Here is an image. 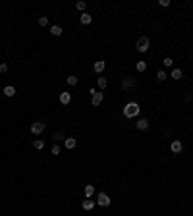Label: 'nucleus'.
Segmentation results:
<instances>
[{"instance_id": "obj_22", "label": "nucleus", "mask_w": 193, "mask_h": 216, "mask_svg": "<svg viewBox=\"0 0 193 216\" xmlns=\"http://www.w3.org/2000/svg\"><path fill=\"white\" fill-rule=\"evenodd\" d=\"M99 87H100V89H106V87H108L106 77H99Z\"/></svg>"}, {"instance_id": "obj_13", "label": "nucleus", "mask_w": 193, "mask_h": 216, "mask_svg": "<svg viewBox=\"0 0 193 216\" xmlns=\"http://www.w3.org/2000/svg\"><path fill=\"white\" fill-rule=\"evenodd\" d=\"M50 33H52L54 37H60L62 35V27L60 25H52V27H50Z\"/></svg>"}, {"instance_id": "obj_14", "label": "nucleus", "mask_w": 193, "mask_h": 216, "mask_svg": "<svg viewBox=\"0 0 193 216\" xmlns=\"http://www.w3.org/2000/svg\"><path fill=\"white\" fill-rule=\"evenodd\" d=\"M83 193H85V197H87V199H89V197H91V195H93V193H95V187H93V185H85V189H83Z\"/></svg>"}, {"instance_id": "obj_10", "label": "nucleus", "mask_w": 193, "mask_h": 216, "mask_svg": "<svg viewBox=\"0 0 193 216\" xmlns=\"http://www.w3.org/2000/svg\"><path fill=\"white\" fill-rule=\"evenodd\" d=\"M104 66H106V64H104L103 60H100V62H95L93 69H95V72H97V74H103V72H104Z\"/></svg>"}, {"instance_id": "obj_9", "label": "nucleus", "mask_w": 193, "mask_h": 216, "mask_svg": "<svg viewBox=\"0 0 193 216\" xmlns=\"http://www.w3.org/2000/svg\"><path fill=\"white\" fill-rule=\"evenodd\" d=\"M135 126H137V129H141V131H145V129H149V120H139V122H137L135 124Z\"/></svg>"}, {"instance_id": "obj_15", "label": "nucleus", "mask_w": 193, "mask_h": 216, "mask_svg": "<svg viewBox=\"0 0 193 216\" xmlns=\"http://www.w3.org/2000/svg\"><path fill=\"white\" fill-rule=\"evenodd\" d=\"M4 95H6V97H14V95H16V89H14L12 85L4 87Z\"/></svg>"}, {"instance_id": "obj_16", "label": "nucleus", "mask_w": 193, "mask_h": 216, "mask_svg": "<svg viewBox=\"0 0 193 216\" xmlns=\"http://www.w3.org/2000/svg\"><path fill=\"white\" fill-rule=\"evenodd\" d=\"M81 207L85 208V210H91V208L95 207V201H89V199H87V201H83V204H81Z\"/></svg>"}, {"instance_id": "obj_27", "label": "nucleus", "mask_w": 193, "mask_h": 216, "mask_svg": "<svg viewBox=\"0 0 193 216\" xmlns=\"http://www.w3.org/2000/svg\"><path fill=\"white\" fill-rule=\"evenodd\" d=\"M50 152H52V155H60V147H58V145H54V147L50 149Z\"/></svg>"}, {"instance_id": "obj_4", "label": "nucleus", "mask_w": 193, "mask_h": 216, "mask_svg": "<svg viewBox=\"0 0 193 216\" xmlns=\"http://www.w3.org/2000/svg\"><path fill=\"white\" fill-rule=\"evenodd\" d=\"M97 204H100V207H108V204H110V197H108L106 193H99V195H97Z\"/></svg>"}, {"instance_id": "obj_19", "label": "nucleus", "mask_w": 193, "mask_h": 216, "mask_svg": "<svg viewBox=\"0 0 193 216\" xmlns=\"http://www.w3.org/2000/svg\"><path fill=\"white\" fill-rule=\"evenodd\" d=\"M85 6H87V4L83 2V0H77V2H75V8H77L81 14H83V10H85Z\"/></svg>"}, {"instance_id": "obj_6", "label": "nucleus", "mask_w": 193, "mask_h": 216, "mask_svg": "<svg viewBox=\"0 0 193 216\" xmlns=\"http://www.w3.org/2000/svg\"><path fill=\"white\" fill-rule=\"evenodd\" d=\"M64 145H66V149H75L77 141H75L74 137H66V139H64Z\"/></svg>"}, {"instance_id": "obj_24", "label": "nucleus", "mask_w": 193, "mask_h": 216, "mask_svg": "<svg viewBox=\"0 0 193 216\" xmlns=\"http://www.w3.org/2000/svg\"><path fill=\"white\" fill-rule=\"evenodd\" d=\"M33 145H35V149H37V151H41V149H45V143H43L41 139H37V141H35Z\"/></svg>"}, {"instance_id": "obj_23", "label": "nucleus", "mask_w": 193, "mask_h": 216, "mask_svg": "<svg viewBox=\"0 0 193 216\" xmlns=\"http://www.w3.org/2000/svg\"><path fill=\"white\" fill-rule=\"evenodd\" d=\"M66 81H68V85H72V87L77 85V77H75V75H70V77H68Z\"/></svg>"}, {"instance_id": "obj_1", "label": "nucleus", "mask_w": 193, "mask_h": 216, "mask_svg": "<svg viewBox=\"0 0 193 216\" xmlns=\"http://www.w3.org/2000/svg\"><path fill=\"white\" fill-rule=\"evenodd\" d=\"M137 114H139V104H137V102L126 104V108H124V116H126V118H135Z\"/></svg>"}, {"instance_id": "obj_2", "label": "nucleus", "mask_w": 193, "mask_h": 216, "mask_svg": "<svg viewBox=\"0 0 193 216\" xmlns=\"http://www.w3.org/2000/svg\"><path fill=\"white\" fill-rule=\"evenodd\" d=\"M139 52H147L149 50V37H141L139 41H137V46H135Z\"/></svg>"}, {"instance_id": "obj_25", "label": "nucleus", "mask_w": 193, "mask_h": 216, "mask_svg": "<svg viewBox=\"0 0 193 216\" xmlns=\"http://www.w3.org/2000/svg\"><path fill=\"white\" fill-rule=\"evenodd\" d=\"M156 79H158V81H164V79H166V74L162 72V69H160V72H156Z\"/></svg>"}, {"instance_id": "obj_20", "label": "nucleus", "mask_w": 193, "mask_h": 216, "mask_svg": "<svg viewBox=\"0 0 193 216\" xmlns=\"http://www.w3.org/2000/svg\"><path fill=\"white\" fill-rule=\"evenodd\" d=\"M39 25H41V27H46V25H48V17L41 16V17H39Z\"/></svg>"}, {"instance_id": "obj_28", "label": "nucleus", "mask_w": 193, "mask_h": 216, "mask_svg": "<svg viewBox=\"0 0 193 216\" xmlns=\"http://www.w3.org/2000/svg\"><path fill=\"white\" fill-rule=\"evenodd\" d=\"M8 72V64H0V74H6Z\"/></svg>"}, {"instance_id": "obj_11", "label": "nucleus", "mask_w": 193, "mask_h": 216, "mask_svg": "<svg viewBox=\"0 0 193 216\" xmlns=\"http://www.w3.org/2000/svg\"><path fill=\"white\" fill-rule=\"evenodd\" d=\"M133 79L132 77H127V79H122V89H129V87H133Z\"/></svg>"}, {"instance_id": "obj_21", "label": "nucleus", "mask_w": 193, "mask_h": 216, "mask_svg": "<svg viewBox=\"0 0 193 216\" xmlns=\"http://www.w3.org/2000/svg\"><path fill=\"white\" fill-rule=\"evenodd\" d=\"M162 64H164L166 68H172V66H174V60H172V58H170V56H166L164 60H162Z\"/></svg>"}, {"instance_id": "obj_5", "label": "nucleus", "mask_w": 193, "mask_h": 216, "mask_svg": "<svg viewBox=\"0 0 193 216\" xmlns=\"http://www.w3.org/2000/svg\"><path fill=\"white\" fill-rule=\"evenodd\" d=\"M181 149H184V145H181V141H178V139H174V141L170 143V151H172L174 155L181 152Z\"/></svg>"}, {"instance_id": "obj_7", "label": "nucleus", "mask_w": 193, "mask_h": 216, "mask_svg": "<svg viewBox=\"0 0 193 216\" xmlns=\"http://www.w3.org/2000/svg\"><path fill=\"white\" fill-rule=\"evenodd\" d=\"M91 102H93V106H99L100 102H103V93H95L93 98H91Z\"/></svg>"}, {"instance_id": "obj_3", "label": "nucleus", "mask_w": 193, "mask_h": 216, "mask_svg": "<svg viewBox=\"0 0 193 216\" xmlns=\"http://www.w3.org/2000/svg\"><path fill=\"white\" fill-rule=\"evenodd\" d=\"M45 124H43V122H35V124H31V133H33V135H41L43 133V131H45Z\"/></svg>"}, {"instance_id": "obj_8", "label": "nucleus", "mask_w": 193, "mask_h": 216, "mask_svg": "<svg viewBox=\"0 0 193 216\" xmlns=\"http://www.w3.org/2000/svg\"><path fill=\"white\" fill-rule=\"evenodd\" d=\"M60 102L62 104H70L72 102V95L70 93H60Z\"/></svg>"}, {"instance_id": "obj_12", "label": "nucleus", "mask_w": 193, "mask_h": 216, "mask_svg": "<svg viewBox=\"0 0 193 216\" xmlns=\"http://www.w3.org/2000/svg\"><path fill=\"white\" fill-rule=\"evenodd\" d=\"M91 21H93L91 14H85V12H83V14H81V23H83V25H89Z\"/></svg>"}, {"instance_id": "obj_18", "label": "nucleus", "mask_w": 193, "mask_h": 216, "mask_svg": "<svg viewBox=\"0 0 193 216\" xmlns=\"http://www.w3.org/2000/svg\"><path fill=\"white\" fill-rule=\"evenodd\" d=\"M135 69H137V72H145V69H147V62H137Z\"/></svg>"}, {"instance_id": "obj_26", "label": "nucleus", "mask_w": 193, "mask_h": 216, "mask_svg": "<svg viewBox=\"0 0 193 216\" xmlns=\"http://www.w3.org/2000/svg\"><path fill=\"white\" fill-rule=\"evenodd\" d=\"M54 139H56V141H64V133H62V131L54 133Z\"/></svg>"}, {"instance_id": "obj_17", "label": "nucleus", "mask_w": 193, "mask_h": 216, "mask_svg": "<svg viewBox=\"0 0 193 216\" xmlns=\"http://www.w3.org/2000/svg\"><path fill=\"white\" fill-rule=\"evenodd\" d=\"M170 77H174V79H181V69L174 68V69H172V75H170Z\"/></svg>"}]
</instances>
